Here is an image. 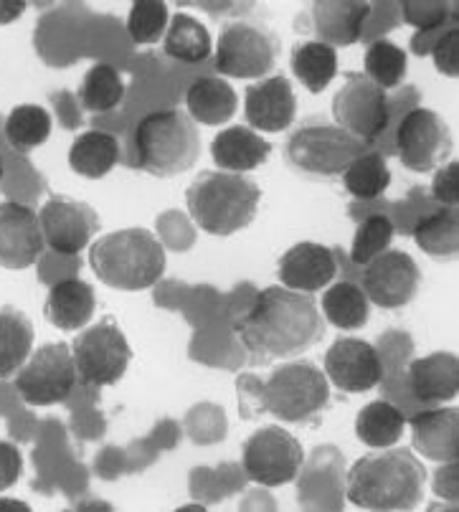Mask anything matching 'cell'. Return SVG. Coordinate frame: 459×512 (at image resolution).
I'll return each mask as SVG.
<instances>
[{
  "instance_id": "cell-11",
  "label": "cell",
  "mask_w": 459,
  "mask_h": 512,
  "mask_svg": "<svg viewBox=\"0 0 459 512\" xmlns=\"http://www.w3.org/2000/svg\"><path fill=\"white\" fill-rule=\"evenodd\" d=\"M305 452L300 442L282 426H264L246 439L241 449V464L249 480L264 487L290 485L297 480Z\"/></svg>"
},
{
  "instance_id": "cell-40",
  "label": "cell",
  "mask_w": 459,
  "mask_h": 512,
  "mask_svg": "<svg viewBox=\"0 0 459 512\" xmlns=\"http://www.w3.org/2000/svg\"><path fill=\"white\" fill-rule=\"evenodd\" d=\"M432 198L439 203V206L457 208L459 201V165L447 163L437 170L432 183Z\"/></svg>"
},
{
  "instance_id": "cell-21",
  "label": "cell",
  "mask_w": 459,
  "mask_h": 512,
  "mask_svg": "<svg viewBox=\"0 0 459 512\" xmlns=\"http://www.w3.org/2000/svg\"><path fill=\"white\" fill-rule=\"evenodd\" d=\"M411 444L421 457L452 462L459 457V411L432 409L411 419Z\"/></svg>"
},
{
  "instance_id": "cell-29",
  "label": "cell",
  "mask_w": 459,
  "mask_h": 512,
  "mask_svg": "<svg viewBox=\"0 0 459 512\" xmlns=\"http://www.w3.org/2000/svg\"><path fill=\"white\" fill-rule=\"evenodd\" d=\"M414 241L421 251L434 259H457L459 251V216L457 208L439 206L437 211L424 213L414 226Z\"/></svg>"
},
{
  "instance_id": "cell-41",
  "label": "cell",
  "mask_w": 459,
  "mask_h": 512,
  "mask_svg": "<svg viewBox=\"0 0 459 512\" xmlns=\"http://www.w3.org/2000/svg\"><path fill=\"white\" fill-rule=\"evenodd\" d=\"M23 472L21 449L13 442H0V492L18 482Z\"/></svg>"
},
{
  "instance_id": "cell-22",
  "label": "cell",
  "mask_w": 459,
  "mask_h": 512,
  "mask_svg": "<svg viewBox=\"0 0 459 512\" xmlns=\"http://www.w3.org/2000/svg\"><path fill=\"white\" fill-rule=\"evenodd\" d=\"M272 155V142L259 137L252 127L234 125L211 142V158L224 173H249L264 165Z\"/></svg>"
},
{
  "instance_id": "cell-17",
  "label": "cell",
  "mask_w": 459,
  "mask_h": 512,
  "mask_svg": "<svg viewBox=\"0 0 459 512\" xmlns=\"http://www.w3.org/2000/svg\"><path fill=\"white\" fill-rule=\"evenodd\" d=\"M325 373L335 388L345 393H366L383 378V363L371 343L358 338H338L325 353Z\"/></svg>"
},
{
  "instance_id": "cell-18",
  "label": "cell",
  "mask_w": 459,
  "mask_h": 512,
  "mask_svg": "<svg viewBox=\"0 0 459 512\" xmlns=\"http://www.w3.org/2000/svg\"><path fill=\"white\" fill-rule=\"evenodd\" d=\"M244 94L246 122L254 130L285 132L295 122L297 99L292 92V82L285 74L249 84Z\"/></svg>"
},
{
  "instance_id": "cell-30",
  "label": "cell",
  "mask_w": 459,
  "mask_h": 512,
  "mask_svg": "<svg viewBox=\"0 0 459 512\" xmlns=\"http://www.w3.org/2000/svg\"><path fill=\"white\" fill-rule=\"evenodd\" d=\"M323 315L338 330H361L371 317V302L356 282H335L325 289Z\"/></svg>"
},
{
  "instance_id": "cell-19",
  "label": "cell",
  "mask_w": 459,
  "mask_h": 512,
  "mask_svg": "<svg viewBox=\"0 0 459 512\" xmlns=\"http://www.w3.org/2000/svg\"><path fill=\"white\" fill-rule=\"evenodd\" d=\"M338 274V264H335L333 249L315 241H302L295 244L285 256L279 259V279L287 289L295 292H320L328 287Z\"/></svg>"
},
{
  "instance_id": "cell-42",
  "label": "cell",
  "mask_w": 459,
  "mask_h": 512,
  "mask_svg": "<svg viewBox=\"0 0 459 512\" xmlns=\"http://www.w3.org/2000/svg\"><path fill=\"white\" fill-rule=\"evenodd\" d=\"M0 180H3V158H0Z\"/></svg>"
},
{
  "instance_id": "cell-33",
  "label": "cell",
  "mask_w": 459,
  "mask_h": 512,
  "mask_svg": "<svg viewBox=\"0 0 459 512\" xmlns=\"http://www.w3.org/2000/svg\"><path fill=\"white\" fill-rule=\"evenodd\" d=\"M125 97V82L120 71L110 64H94L84 74L82 87H79V102L92 115H110L122 104Z\"/></svg>"
},
{
  "instance_id": "cell-10",
  "label": "cell",
  "mask_w": 459,
  "mask_h": 512,
  "mask_svg": "<svg viewBox=\"0 0 459 512\" xmlns=\"http://www.w3.org/2000/svg\"><path fill=\"white\" fill-rule=\"evenodd\" d=\"M391 107L394 104L388 102V94L378 84H373L366 74L348 71L345 84L333 99V117L335 125L371 148L391 125Z\"/></svg>"
},
{
  "instance_id": "cell-38",
  "label": "cell",
  "mask_w": 459,
  "mask_h": 512,
  "mask_svg": "<svg viewBox=\"0 0 459 512\" xmlns=\"http://www.w3.org/2000/svg\"><path fill=\"white\" fill-rule=\"evenodd\" d=\"M396 226L388 216H368L361 221L356 236H353V249H350V259L356 264H368L373 256L386 251L394 241Z\"/></svg>"
},
{
  "instance_id": "cell-25",
  "label": "cell",
  "mask_w": 459,
  "mask_h": 512,
  "mask_svg": "<svg viewBox=\"0 0 459 512\" xmlns=\"http://www.w3.org/2000/svg\"><path fill=\"white\" fill-rule=\"evenodd\" d=\"M239 97L234 87L221 77H201L188 87L186 112L198 125H224L236 115Z\"/></svg>"
},
{
  "instance_id": "cell-2",
  "label": "cell",
  "mask_w": 459,
  "mask_h": 512,
  "mask_svg": "<svg viewBox=\"0 0 459 512\" xmlns=\"http://www.w3.org/2000/svg\"><path fill=\"white\" fill-rule=\"evenodd\" d=\"M427 469L411 449H391L366 454L348 469L345 495L361 510L391 512L414 510L424 500Z\"/></svg>"
},
{
  "instance_id": "cell-23",
  "label": "cell",
  "mask_w": 459,
  "mask_h": 512,
  "mask_svg": "<svg viewBox=\"0 0 459 512\" xmlns=\"http://www.w3.org/2000/svg\"><path fill=\"white\" fill-rule=\"evenodd\" d=\"M409 386L424 404H442L459 391V358L454 353H432L409 365Z\"/></svg>"
},
{
  "instance_id": "cell-27",
  "label": "cell",
  "mask_w": 459,
  "mask_h": 512,
  "mask_svg": "<svg viewBox=\"0 0 459 512\" xmlns=\"http://www.w3.org/2000/svg\"><path fill=\"white\" fill-rule=\"evenodd\" d=\"M292 74L312 94L328 89L338 74V54L320 41H297L290 54Z\"/></svg>"
},
{
  "instance_id": "cell-6",
  "label": "cell",
  "mask_w": 459,
  "mask_h": 512,
  "mask_svg": "<svg viewBox=\"0 0 459 512\" xmlns=\"http://www.w3.org/2000/svg\"><path fill=\"white\" fill-rule=\"evenodd\" d=\"M368 145L348 135L343 127L312 115L292 130L285 145V160L295 173L315 180H335L345 173L358 155L368 153Z\"/></svg>"
},
{
  "instance_id": "cell-36",
  "label": "cell",
  "mask_w": 459,
  "mask_h": 512,
  "mask_svg": "<svg viewBox=\"0 0 459 512\" xmlns=\"http://www.w3.org/2000/svg\"><path fill=\"white\" fill-rule=\"evenodd\" d=\"M363 66H366V77L386 92L404 82L406 71H409V56L394 41L376 39L368 44Z\"/></svg>"
},
{
  "instance_id": "cell-32",
  "label": "cell",
  "mask_w": 459,
  "mask_h": 512,
  "mask_svg": "<svg viewBox=\"0 0 459 512\" xmlns=\"http://www.w3.org/2000/svg\"><path fill=\"white\" fill-rule=\"evenodd\" d=\"M406 419L394 404L388 401H373L358 411L356 419V436L363 444L373 449L394 447L404 434Z\"/></svg>"
},
{
  "instance_id": "cell-34",
  "label": "cell",
  "mask_w": 459,
  "mask_h": 512,
  "mask_svg": "<svg viewBox=\"0 0 459 512\" xmlns=\"http://www.w3.org/2000/svg\"><path fill=\"white\" fill-rule=\"evenodd\" d=\"M340 180H343V188L353 198H358V201H373V198L386 193V188L391 186V170H388L386 155L376 153V150H368V153L358 155L345 168Z\"/></svg>"
},
{
  "instance_id": "cell-3",
  "label": "cell",
  "mask_w": 459,
  "mask_h": 512,
  "mask_svg": "<svg viewBox=\"0 0 459 512\" xmlns=\"http://www.w3.org/2000/svg\"><path fill=\"white\" fill-rule=\"evenodd\" d=\"M262 188L254 180L224 170H203L186 191L193 224L214 236H231L257 216Z\"/></svg>"
},
{
  "instance_id": "cell-14",
  "label": "cell",
  "mask_w": 459,
  "mask_h": 512,
  "mask_svg": "<svg viewBox=\"0 0 459 512\" xmlns=\"http://www.w3.org/2000/svg\"><path fill=\"white\" fill-rule=\"evenodd\" d=\"M421 284V272L406 251H381L366 264L363 272V292L368 302L383 310H399L416 297Z\"/></svg>"
},
{
  "instance_id": "cell-31",
  "label": "cell",
  "mask_w": 459,
  "mask_h": 512,
  "mask_svg": "<svg viewBox=\"0 0 459 512\" xmlns=\"http://www.w3.org/2000/svg\"><path fill=\"white\" fill-rule=\"evenodd\" d=\"M163 51L170 59L183 61V64H201L211 54V33L188 13H175L165 31Z\"/></svg>"
},
{
  "instance_id": "cell-26",
  "label": "cell",
  "mask_w": 459,
  "mask_h": 512,
  "mask_svg": "<svg viewBox=\"0 0 459 512\" xmlns=\"http://www.w3.org/2000/svg\"><path fill=\"white\" fill-rule=\"evenodd\" d=\"M120 163V140L110 132L89 130L72 142L69 165L77 175L89 180H99Z\"/></svg>"
},
{
  "instance_id": "cell-16",
  "label": "cell",
  "mask_w": 459,
  "mask_h": 512,
  "mask_svg": "<svg viewBox=\"0 0 459 512\" xmlns=\"http://www.w3.org/2000/svg\"><path fill=\"white\" fill-rule=\"evenodd\" d=\"M39 213L18 201L0 203V267L28 269L44 254Z\"/></svg>"
},
{
  "instance_id": "cell-5",
  "label": "cell",
  "mask_w": 459,
  "mask_h": 512,
  "mask_svg": "<svg viewBox=\"0 0 459 512\" xmlns=\"http://www.w3.org/2000/svg\"><path fill=\"white\" fill-rule=\"evenodd\" d=\"M135 168L170 178L196 165L201 153V137L196 122L183 109H155L137 122L132 132Z\"/></svg>"
},
{
  "instance_id": "cell-39",
  "label": "cell",
  "mask_w": 459,
  "mask_h": 512,
  "mask_svg": "<svg viewBox=\"0 0 459 512\" xmlns=\"http://www.w3.org/2000/svg\"><path fill=\"white\" fill-rule=\"evenodd\" d=\"M429 54L434 56V64H437V69L442 71V74H447V77L452 79L457 77L459 74V26H452L447 28V31H442V36L429 46Z\"/></svg>"
},
{
  "instance_id": "cell-35",
  "label": "cell",
  "mask_w": 459,
  "mask_h": 512,
  "mask_svg": "<svg viewBox=\"0 0 459 512\" xmlns=\"http://www.w3.org/2000/svg\"><path fill=\"white\" fill-rule=\"evenodd\" d=\"M51 135V115L41 104H18L6 120V137L16 153L26 155Z\"/></svg>"
},
{
  "instance_id": "cell-15",
  "label": "cell",
  "mask_w": 459,
  "mask_h": 512,
  "mask_svg": "<svg viewBox=\"0 0 459 512\" xmlns=\"http://www.w3.org/2000/svg\"><path fill=\"white\" fill-rule=\"evenodd\" d=\"M44 241L61 256H74L99 231V218L89 203L69 196H51L39 213Z\"/></svg>"
},
{
  "instance_id": "cell-7",
  "label": "cell",
  "mask_w": 459,
  "mask_h": 512,
  "mask_svg": "<svg viewBox=\"0 0 459 512\" xmlns=\"http://www.w3.org/2000/svg\"><path fill=\"white\" fill-rule=\"evenodd\" d=\"M257 393L259 411H269L287 424H305L330 404L328 378L312 360L282 363L267 383H259Z\"/></svg>"
},
{
  "instance_id": "cell-1",
  "label": "cell",
  "mask_w": 459,
  "mask_h": 512,
  "mask_svg": "<svg viewBox=\"0 0 459 512\" xmlns=\"http://www.w3.org/2000/svg\"><path fill=\"white\" fill-rule=\"evenodd\" d=\"M241 345L252 363H272L279 358H297L325 338V317L317 312L315 297L295 289H262L252 310L234 325Z\"/></svg>"
},
{
  "instance_id": "cell-28",
  "label": "cell",
  "mask_w": 459,
  "mask_h": 512,
  "mask_svg": "<svg viewBox=\"0 0 459 512\" xmlns=\"http://www.w3.org/2000/svg\"><path fill=\"white\" fill-rule=\"evenodd\" d=\"M33 322L16 307L0 310V381L21 371V365L31 358Z\"/></svg>"
},
{
  "instance_id": "cell-24",
  "label": "cell",
  "mask_w": 459,
  "mask_h": 512,
  "mask_svg": "<svg viewBox=\"0 0 459 512\" xmlns=\"http://www.w3.org/2000/svg\"><path fill=\"white\" fill-rule=\"evenodd\" d=\"M94 307H97V300H94L92 284L72 277L61 279L49 289L44 315L54 327L64 330V333H72V330H79L92 320Z\"/></svg>"
},
{
  "instance_id": "cell-20",
  "label": "cell",
  "mask_w": 459,
  "mask_h": 512,
  "mask_svg": "<svg viewBox=\"0 0 459 512\" xmlns=\"http://www.w3.org/2000/svg\"><path fill=\"white\" fill-rule=\"evenodd\" d=\"M371 3L361 0H317L312 3V31L317 41L330 49L353 46L361 41L363 23L371 16Z\"/></svg>"
},
{
  "instance_id": "cell-4",
  "label": "cell",
  "mask_w": 459,
  "mask_h": 512,
  "mask_svg": "<svg viewBox=\"0 0 459 512\" xmlns=\"http://www.w3.org/2000/svg\"><path fill=\"white\" fill-rule=\"evenodd\" d=\"M94 274L107 287L140 292L160 282L168 259L158 236L148 229H122L102 236L89 251Z\"/></svg>"
},
{
  "instance_id": "cell-37",
  "label": "cell",
  "mask_w": 459,
  "mask_h": 512,
  "mask_svg": "<svg viewBox=\"0 0 459 512\" xmlns=\"http://www.w3.org/2000/svg\"><path fill=\"white\" fill-rule=\"evenodd\" d=\"M170 8L163 0H137L127 16V33L137 46L158 44L168 31Z\"/></svg>"
},
{
  "instance_id": "cell-8",
  "label": "cell",
  "mask_w": 459,
  "mask_h": 512,
  "mask_svg": "<svg viewBox=\"0 0 459 512\" xmlns=\"http://www.w3.org/2000/svg\"><path fill=\"white\" fill-rule=\"evenodd\" d=\"M279 59V39L264 18L236 16L221 26L216 46V71L234 79H259L272 74Z\"/></svg>"
},
{
  "instance_id": "cell-12",
  "label": "cell",
  "mask_w": 459,
  "mask_h": 512,
  "mask_svg": "<svg viewBox=\"0 0 459 512\" xmlns=\"http://www.w3.org/2000/svg\"><path fill=\"white\" fill-rule=\"evenodd\" d=\"M77 383V365L66 343L41 345L16 376V391L28 406H51L69 398Z\"/></svg>"
},
{
  "instance_id": "cell-9",
  "label": "cell",
  "mask_w": 459,
  "mask_h": 512,
  "mask_svg": "<svg viewBox=\"0 0 459 512\" xmlns=\"http://www.w3.org/2000/svg\"><path fill=\"white\" fill-rule=\"evenodd\" d=\"M77 381L84 388L115 386L127 373L132 350L115 317H102V322L87 327L72 343Z\"/></svg>"
},
{
  "instance_id": "cell-13",
  "label": "cell",
  "mask_w": 459,
  "mask_h": 512,
  "mask_svg": "<svg viewBox=\"0 0 459 512\" xmlns=\"http://www.w3.org/2000/svg\"><path fill=\"white\" fill-rule=\"evenodd\" d=\"M452 153V132L434 109L414 107L396 127V155L414 173H432Z\"/></svg>"
}]
</instances>
